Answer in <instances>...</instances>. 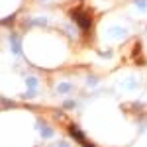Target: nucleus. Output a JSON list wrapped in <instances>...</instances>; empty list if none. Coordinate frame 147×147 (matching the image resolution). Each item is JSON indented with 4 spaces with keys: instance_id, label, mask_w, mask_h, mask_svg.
<instances>
[{
    "instance_id": "f03ea898",
    "label": "nucleus",
    "mask_w": 147,
    "mask_h": 147,
    "mask_svg": "<svg viewBox=\"0 0 147 147\" xmlns=\"http://www.w3.org/2000/svg\"><path fill=\"white\" fill-rule=\"evenodd\" d=\"M71 136L77 137V139H79V143H80L82 147H94V145H90V143L84 139V136L80 134V129H79V127H75V125H71Z\"/></svg>"
},
{
    "instance_id": "4468645a",
    "label": "nucleus",
    "mask_w": 147,
    "mask_h": 147,
    "mask_svg": "<svg viewBox=\"0 0 147 147\" xmlns=\"http://www.w3.org/2000/svg\"><path fill=\"white\" fill-rule=\"evenodd\" d=\"M43 2H47V0H43Z\"/></svg>"
},
{
    "instance_id": "6e6552de",
    "label": "nucleus",
    "mask_w": 147,
    "mask_h": 147,
    "mask_svg": "<svg viewBox=\"0 0 147 147\" xmlns=\"http://www.w3.org/2000/svg\"><path fill=\"white\" fill-rule=\"evenodd\" d=\"M41 134H43L45 137H51V134H53V131H51L49 127H43V129H41Z\"/></svg>"
},
{
    "instance_id": "0eeeda50",
    "label": "nucleus",
    "mask_w": 147,
    "mask_h": 147,
    "mask_svg": "<svg viewBox=\"0 0 147 147\" xmlns=\"http://www.w3.org/2000/svg\"><path fill=\"white\" fill-rule=\"evenodd\" d=\"M26 84H28L30 88H35V86H37V79H35V77H28V79H26Z\"/></svg>"
},
{
    "instance_id": "9b49d317",
    "label": "nucleus",
    "mask_w": 147,
    "mask_h": 147,
    "mask_svg": "<svg viewBox=\"0 0 147 147\" xmlns=\"http://www.w3.org/2000/svg\"><path fill=\"white\" fill-rule=\"evenodd\" d=\"M137 6H139V10H143V8H145V0H139Z\"/></svg>"
},
{
    "instance_id": "f257e3e1",
    "label": "nucleus",
    "mask_w": 147,
    "mask_h": 147,
    "mask_svg": "<svg viewBox=\"0 0 147 147\" xmlns=\"http://www.w3.org/2000/svg\"><path fill=\"white\" fill-rule=\"evenodd\" d=\"M71 18H73L75 22L79 24L82 30L90 28V16H86L84 12H80V10H73V12H71Z\"/></svg>"
},
{
    "instance_id": "20e7f679",
    "label": "nucleus",
    "mask_w": 147,
    "mask_h": 147,
    "mask_svg": "<svg viewBox=\"0 0 147 147\" xmlns=\"http://www.w3.org/2000/svg\"><path fill=\"white\" fill-rule=\"evenodd\" d=\"M122 86H124V88H131V90H134V88H137V86H139V82H137V79H129V80H125Z\"/></svg>"
},
{
    "instance_id": "39448f33",
    "label": "nucleus",
    "mask_w": 147,
    "mask_h": 147,
    "mask_svg": "<svg viewBox=\"0 0 147 147\" xmlns=\"http://www.w3.org/2000/svg\"><path fill=\"white\" fill-rule=\"evenodd\" d=\"M71 90H73V84H69V82H61L57 86V92H71Z\"/></svg>"
},
{
    "instance_id": "ddd939ff",
    "label": "nucleus",
    "mask_w": 147,
    "mask_h": 147,
    "mask_svg": "<svg viewBox=\"0 0 147 147\" xmlns=\"http://www.w3.org/2000/svg\"><path fill=\"white\" fill-rule=\"evenodd\" d=\"M59 147H69V145H67V143H61V145H59Z\"/></svg>"
},
{
    "instance_id": "1a4fd4ad",
    "label": "nucleus",
    "mask_w": 147,
    "mask_h": 147,
    "mask_svg": "<svg viewBox=\"0 0 147 147\" xmlns=\"http://www.w3.org/2000/svg\"><path fill=\"white\" fill-rule=\"evenodd\" d=\"M24 96H26V98H34V96H35V90L32 88V90H28V92H26Z\"/></svg>"
},
{
    "instance_id": "f8f14e48",
    "label": "nucleus",
    "mask_w": 147,
    "mask_h": 147,
    "mask_svg": "<svg viewBox=\"0 0 147 147\" xmlns=\"http://www.w3.org/2000/svg\"><path fill=\"white\" fill-rule=\"evenodd\" d=\"M86 84H88V86H94V84H96V79H88V82H86Z\"/></svg>"
},
{
    "instance_id": "7ed1b4c3",
    "label": "nucleus",
    "mask_w": 147,
    "mask_h": 147,
    "mask_svg": "<svg viewBox=\"0 0 147 147\" xmlns=\"http://www.w3.org/2000/svg\"><path fill=\"white\" fill-rule=\"evenodd\" d=\"M108 35H110V37H124V35H125V30H124V28H112Z\"/></svg>"
},
{
    "instance_id": "9d476101",
    "label": "nucleus",
    "mask_w": 147,
    "mask_h": 147,
    "mask_svg": "<svg viewBox=\"0 0 147 147\" xmlns=\"http://www.w3.org/2000/svg\"><path fill=\"white\" fill-rule=\"evenodd\" d=\"M73 106H75V102H73V100H67V102H65V108H73Z\"/></svg>"
},
{
    "instance_id": "423d86ee",
    "label": "nucleus",
    "mask_w": 147,
    "mask_h": 147,
    "mask_svg": "<svg viewBox=\"0 0 147 147\" xmlns=\"http://www.w3.org/2000/svg\"><path fill=\"white\" fill-rule=\"evenodd\" d=\"M10 43L14 47H12V49H14V53H20V41H18V37H16V35H12L10 37Z\"/></svg>"
}]
</instances>
